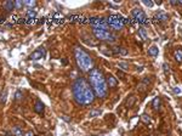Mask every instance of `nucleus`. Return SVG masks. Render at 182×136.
Listing matches in <instances>:
<instances>
[{"label":"nucleus","mask_w":182,"mask_h":136,"mask_svg":"<svg viewBox=\"0 0 182 136\" xmlns=\"http://www.w3.org/2000/svg\"><path fill=\"white\" fill-rule=\"evenodd\" d=\"M74 101L79 106H89L94 102L95 94L85 78H77L72 85Z\"/></svg>","instance_id":"1"},{"label":"nucleus","mask_w":182,"mask_h":136,"mask_svg":"<svg viewBox=\"0 0 182 136\" xmlns=\"http://www.w3.org/2000/svg\"><path fill=\"white\" fill-rule=\"evenodd\" d=\"M89 84L92 89L94 94L100 98H104L108 92V85L104 75L100 69L94 68L89 72Z\"/></svg>","instance_id":"2"},{"label":"nucleus","mask_w":182,"mask_h":136,"mask_svg":"<svg viewBox=\"0 0 182 136\" xmlns=\"http://www.w3.org/2000/svg\"><path fill=\"white\" fill-rule=\"evenodd\" d=\"M74 58L78 68L83 73H89L90 70L94 69V60L91 58V56L84 49L79 46L74 48Z\"/></svg>","instance_id":"3"},{"label":"nucleus","mask_w":182,"mask_h":136,"mask_svg":"<svg viewBox=\"0 0 182 136\" xmlns=\"http://www.w3.org/2000/svg\"><path fill=\"white\" fill-rule=\"evenodd\" d=\"M92 32L95 34V37L97 38L98 40H102V42L106 43H114L117 40V37L110 33L109 31H103V29H97V28H94Z\"/></svg>","instance_id":"4"},{"label":"nucleus","mask_w":182,"mask_h":136,"mask_svg":"<svg viewBox=\"0 0 182 136\" xmlns=\"http://www.w3.org/2000/svg\"><path fill=\"white\" fill-rule=\"evenodd\" d=\"M107 22H108V26L112 27L114 31H120V29H123L125 26V19H121L117 16H110L107 19Z\"/></svg>","instance_id":"5"},{"label":"nucleus","mask_w":182,"mask_h":136,"mask_svg":"<svg viewBox=\"0 0 182 136\" xmlns=\"http://www.w3.org/2000/svg\"><path fill=\"white\" fill-rule=\"evenodd\" d=\"M131 16H132L134 19H136L137 22H140L141 24H148V23H149L148 17L146 16V13H145L141 9H135V10H132V12H131Z\"/></svg>","instance_id":"6"},{"label":"nucleus","mask_w":182,"mask_h":136,"mask_svg":"<svg viewBox=\"0 0 182 136\" xmlns=\"http://www.w3.org/2000/svg\"><path fill=\"white\" fill-rule=\"evenodd\" d=\"M90 23L92 24L94 28H97V29L108 31V28H109L107 19H104V18H91L90 19Z\"/></svg>","instance_id":"7"},{"label":"nucleus","mask_w":182,"mask_h":136,"mask_svg":"<svg viewBox=\"0 0 182 136\" xmlns=\"http://www.w3.org/2000/svg\"><path fill=\"white\" fill-rule=\"evenodd\" d=\"M45 55H46V50H45L44 48H39L29 55V60L30 61H38V60L44 58Z\"/></svg>","instance_id":"8"},{"label":"nucleus","mask_w":182,"mask_h":136,"mask_svg":"<svg viewBox=\"0 0 182 136\" xmlns=\"http://www.w3.org/2000/svg\"><path fill=\"white\" fill-rule=\"evenodd\" d=\"M154 18L158 19L159 22H166L169 19V15L164 11H157L154 15Z\"/></svg>","instance_id":"9"},{"label":"nucleus","mask_w":182,"mask_h":136,"mask_svg":"<svg viewBox=\"0 0 182 136\" xmlns=\"http://www.w3.org/2000/svg\"><path fill=\"white\" fill-rule=\"evenodd\" d=\"M34 112L35 113H38V114H43L44 113V109H45V106H44V103L40 101V100H37L35 101V103H34Z\"/></svg>","instance_id":"10"},{"label":"nucleus","mask_w":182,"mask_h":136,"mask_svg":"<svg viewBox=\"0 0 182 136\" xmlns=\"http://www.w3.org/2000/svg\"><path fill=\"white\" fill-rule=\"evenodd\" d=\"M106 82H107V85L109 88H117V85H118L117 78H115L114 75H112V74H109L108 77L106 78Z\"/></svg>","instance_id":"11"},{"label":"nucleus","mask_w":182,"mask_h":136,"mask_svg":"<svg viewBox=\"0 0 182 136\" xmlns=\"http://www.w3.org/2000/svg\"><path fill=\"white\" fill-rule=\"evenodd\" d=\"M112 52H113V55H121V56H125V55H128V50H126L125 48L114 46L112 49Z\"/></svg>","instance_id":"12"},{"label":"nucleus","mask_w":182,"mask_h":136,"mask_svg":"<svg viewBox=\"0 0 182 136\" xmlns=\"http://www.w3.org/2000/svg\"><path fill=\"white\" fill-rule=\"evenodd\" d=\"M3 7H4L5 11H7V12L12 11V10L15 9V1H11V0H7V1H5V3L3 4Z\"/></svg>","instance_id":"13"},{"label":"nucleus","mask_w":182,"mask_h":136,"mask_svg":"<svg viewBox=\"0 0 182 136\" xmlns=\"http://www.w3.org/2000/svg\"><path fill=\"white\" fill-rule=\"evenodd\" d=\"M174 57L176 60V62L181 63L182 62V49H176L174 52Z\"/></svg>","instance_id":"14"},{"label":"nucleus","mask_w":182,"mask_h":136,"mask_svg":"<svg viewBox=\"0 0 182 136\" xmlns=\"http://www.w3.org/2000/svg\"><path fill=\"white\" fill-rule=\"evenodd\" d=\"M158 54H159V50H158V48H157V46H154V45L148 49V55H149V56L157 57V56H158Z\"/></svg>","instance_id":"15"},{"label":"nucleus","mask_w":182,"mask_h":136,"mask_svg":"<svg viewBox=\"0 0 182 136\" xmlns=\"http://www.w3.org/2000/svg\"><path fill=\"white\" fill-rule=\"evenodd\" d=\"M160 97H154L153 98V102H152V106H153V109L154 111H159L160 109Z\"/></svg>","instance_id":"16"},{"label":"nucleus","mask_w":182,"mask_h":136,"mask_svg":"<svg viewBox=\"0 0 182 136\" xmlns=\"http://www.w3.org/2000/svg\"><path fill=\"white\" fill-rule=\"evenodd\" d=\"M12 135L13 136H24V133L19 127H13L12 128Z\"/></svg>","instance_id":"17"},{"label":"nucleus","mask_w":182,"mask_h":136,"mask_svg":"<svg viewBox=\"0 0 182 136\" xmlns=\"http://www.w3.org/2000/svg\"><path fill=\"white\" fill-rule=\"evenodd\" d=\"M135 102H136V97L134 96V95H131V96H129L128 98H126L125 105L128 106V107H132V106L135 105Z\"/></svg>","instance_id":"18"},{"label":"nucleus","mask_w":182,"mask_h":136,"mask_svg":"<svg viewBox=\"0 0 182 136\" xmlns=\"http://www.w3.org/2000/svg\"><path fill=\"white\" fill-rule=\"evenodd\" d=\"M101 114H102V111H101V109H91V111H90V113H89V117L95 118V117H97V115H101Z\"/></svg>","instance_id":"19"},{"label":"nucleus","mask_w":182,"mask_h":136,"mask_svg":"<svg viewBox=\"0 0 182 136\" xmlns=\"http://www.w3.org/2000/svg\"><path fill=\"white\" fill-rule=\"evenodd\" d=\"M24 6H28L30 7V10H33V7L37 6V1H34V0H26L24 1Z\"/></svg>","instance_id":"20"},{"label":"nucleus","mask_w":182,"mask_h":136,"mask_svg":"<svg viewBox=\"0 0 182 136\" xmlns=\"http://www.w3.org/2000/svg\"><path fill=\"white\" fill-rule=\"evenodd\" d=\"M139 35H140V37L142 38L143 40H147V39H148V37H147V32H146V29L142 28V27L139 29Z\"/></svg>","instance_id":"21"},{"label":"nucleus","mask_w":182,"mask_h":136,"mask_svg":"<svg viewBox=\"0 0 182 136\" xmlns=\"http://www.w3.org/2000/svg\"><path fill=\"white\" fill-rule=\"evenodd\" d=\"M141 120H142V123H145V124H149L151 123V117L147 113H143L142 115H141Z\"/></svg>","instance_id":"22"},{"label":"nucleus","mask_w":182,"mask_h":136,"mask_svg":"<svg viewBox=\"0 0 182 136\" xmlns=\"http://www.w3.org/2000/svg\"><path fill=\"white\" fill-rule=\"evenodd\" d=\"M23 6H24V1H23V0H16V1H15V9L19 10V9H22Z\"/></svg>","instance_id":"23"},{"label":"nucleus","mask_w":182,"mask_h":136,"mask_svg":"<svg viewBox=\"0 0 182 136\" xmlns=\"http://www.w3.org/2000/svg\"><path fill=\"white\" fill-rule=\"evenodd\" d=\"M100 51H101V52H103L104 55H107V56H110V55H113L112 50H107V48H106V46H101Z\"/></svg>","instance_id":"24"},{"label":"nucleus","mask_w":182,"mask_h":136,"mask_svg":"<svg viewBox=\"0 0 182 136\" xmlns=\"http://www.w3.org/2000/svg\"><path fill=\"white\" fill-rule=\"evenodd\" d=\"M22 98H23V92L19 91V90H17L16 94H15V100H16V101H21Z\"/></svg>","instance_id":"25"},{"label":"nucleus","mask_w":182,"mask_h":136,"mask_svg":"<svg viewBox=\"0 0 182 136\" xmlns=\"http://www.w3.org/2000/svg\"><path fill=\"white\" fill-rule=\"evenodd\" d=\"M6 96H7V90H5V91L1 92V96H0V102L5 103V101H6Z\"/></svg>","instance_id":"26"},{"label":"nucleus","mask_w":182,"mask_h":136,"mask_svg":"<svg viewBox=\"0 0 182 136\" xmlns=\"http://www.w3.org/2000/svg\"><path fill=\"white\" fill-rule=\"evenodd\" d=\"M35 15H37V12L34 11V10H28L27 11V18H34L35 17Z\"/></svg>","instance_id":"27"},{"label":"nucleus","mask_w":182,"mask_h":136,"mask_svg":"<svg viewBox=\"0 0 182 136\" xmlns=\"http://www.w3.org/2000/svg\"><path fill=\"white\" fill-rule=\"evenodd\" d=\"M118 66L120 67V69H123V70H128L129 69V64L126 62H120V63H118Z\"/></svg>","instance_id":"28"},{"label":"nucleus","mask_w":182,"mask_h":136,"mask_svg":"<svg viewBox=\"0 0 182 136\" xmlns=\"http://www.w3.org/2000/svg\"><path fill=\"white\" fill-rule=\"evenodd\" d=\"M163 70H164L165 74H169L170 73V67H169L168 63H163Z\"/></svg>","instance_id":"29"},{"label":"nucleus","mask_w":182,"mask_h":136,"mask_svg":"<svg viewBox=\"0 0 182 136\" xmlns=\"http://www.w3.org/2000/svg\"><path fill=\"white\" fill-rule=\"evenodd\" d=\"M142 3L146 5V6H149V7L153 6V1H151V0H149V1H148V0H143Z\"/></svg>","instance_id":"30"},{"label":"nucleus","mask_w":182,"mask_h":136,"mask_svg":"<svg viewBox=\"0 0 182 136\" xmlns=\"http://www.w3.org/2000/svg\"><path fill=\"white\" fill-rule=\"evenodd\" d=\"M118 77H119V78H121V79H124V77H125L124 72H121V70H119V72H118Z\"/></svg>","instance_id":"31"},{"label":"nucleus","mask_w":182,"mask_h":136,"mask_svg":"<svg viewBox=\"0 0 182 136\" xmlns=\"http://www.w3.org/2000/svg\"><path fill=\"white\" fill-rule=\"evenodd\" d=\"M24 136H35V135H34V133L32 131V130H29V131H27L26 134H24Z\"/></svg>","instance_id":"32"},{"label":"nucleus","mask_w":182,"mask_h":136,"mask_svg":"<svg viewBox=\"0 0 182 136\" xmlns=\"http://www.w3.org/2000/svg\"><path fill=\"white\" fill-rule=\"evenodd\" d=\"M62 119L64 120V122H70V119L68 118V115H62Z\"/></svg>","instance_id":"33"},{"label":"nucleus","mask_w":182,"mask_h":136,"mask_svg":"<svg viewBox=\"0 0 182 136\" xmlns=\"http://www.w3.org/2000/svg\"><path fill=\"white\" fill-rule=\"evenodd\" d=\"M174 92H175V94H181V89H179V88H174Z\"/></svg>","instance_id":"34"},{"label":"nucleus","mask_w":182,"mask_h":136,"mask_svg":"<svg viewBox=\"0 0 182 136\" xmlns=\"http://www.w3.org/2000/svg\"><path fill=\"white\" fill-rule=\"evenodd\" d=\"M148 136H152V135H148Z\"/></svg>","instance_id":"35"}]
</instances>
